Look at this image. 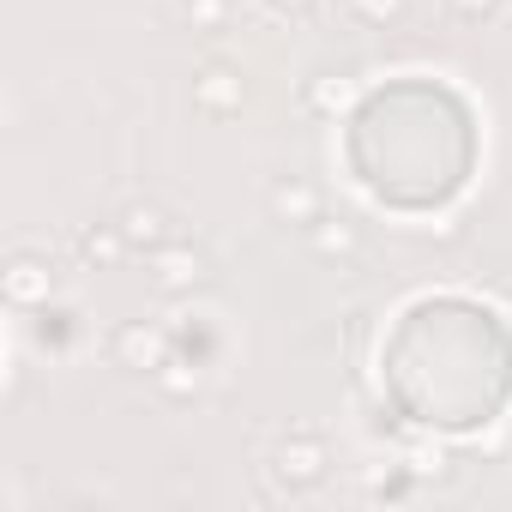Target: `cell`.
Segmentation results:
<instances>
[{
	"label": "cell",
	"instance_id": "cell-1",
	"mask_svg": "<svg viewBox=\"0 0 512 512\" xmlns=\"http://www.w3.org/2000/svg\"><path fill=\"white\" fill-rule=\"evenodd\" d=\"M326 470H332V446H326V434L320 428H290L284 440H278V452H272V464H266V476H272V494H308V488H320L326 482Z\"/></svg>",
	"mask_w": 512,
	"mask_h": 512
},
{
	"label": "cell",
	"instance_id": "cell-2",
	"mask_svg": "<svg viewBox=\"0 0 512 512\" xmlns=\"http://www.w3.org/2000/svg\"><path fill=\"white\" fill-rule=\"evenodd\" d=\"M169 356H175V338H169V326H157V320H121V326L109 332V362H115L121 374H157Z\"/></svg>",
	"mask_w": 512,
	"mask_h": 512
},
{
	"label": "cell",
	"instance_id": "cell-3",
	"mask_svg": "<svg viewBox=\"0 0 512 512\" xmlns=\"http://www.w3.org/2000/svg\"><path fill=\"white\" fill-rule=\"evenodd\" d=\"M211 278V260L199 247H187V241H169V247H157L151 253V284L163 290V296H187V290H199Z\"/></svg>",
	"mask_w": 512,
	"mask_h": 512
},
{
	"label": "cell",
	"instance_id": "cell-4",
	"mask_svg": "<svg viewBox=\"0 0 512 512\" xmlns=\"http://www.w3.org/2000/svg\"><path fill=\"white\" fill-rule=\"evenodd\" d=\"M0 290H7L13 308H43L55 296V266L37 260V253H13L7 260V278H0Z\"/></svg>",
	"mask_w": 512,
	"mask_h": 512
},
{
	"label": "cell",
	"instance_id": "cell-5",
	"mask_svg": "<svg viewBox=\"0 0 512 512\" xmlns=\"http://www.w3.org/2000/svg\"><path fill=\"white\" fill-rule=\"evenodd\" d=\"M115 223H121V235H127L133 253H157V247L175 241V217H169V205H157V199H133Z\"/></svg>",
	"mask_w": 512,
	"mask_h": 512
},
{
	"label": "cell",
	"instance_id": "cell-6",
	"mask_svg": "<svg viewBox=\"0 0 512 512\" xmlns=\"http://www.w3.org/2000/svg\"><path fill=\"white\" fill-rule=\"evenodd\" d=\"M266 205H272V217H278L284 229H314V223L326 217V199H320V187H314V181H302V175L278 181V187L266 193Z\"/></svg>",
	"mask_w": 512,
	"mask_h": 512
},
{
	"label": "cell",
	"instance_id": "cell-7",
	"mask_svg": "<svg viewBox=\"0 0 512 512\" xmlns=\"http://www.w3.org/2000/svg\"><path fill=\"white\" fill-rule=\"evenodd\" d=\"M241 79L229 73V67H205L199 79H193V109L199 115H211V121H223V115H235L241 109Z\"/></svg>",
	"mask_w": 512,
	"mask_h": 512
},
{
	"label": "cell",
	"instance_id": "cell-8",
	"mask_svg": "<svg viewBox=\"0 0 512 512\" xmlns=\"http://www.w3.org/2000/svg\"><path fill=\"white\" fill-rule=\"evenodd\" d=\"M73 247H79V260H85L91 272H115L127 253H133V247H127V235H121V223H91V229H79V241H73Z\"/></svg>",
	"mask_w": 512,
	"mask_h": 512
},
{
	"label": "cell",
	"instance_id": "cell-9",
	"mask_svg": "<svg viewBox=\"0 0 512 512\" xmlns=\"http://www.w3.org/2000/svg\"><path fill=\"white\" fill-rule=\"evenodd\" d=\"M308 235H314V253H320V260H356V247H362V229H356L350 217H338V223L320 217Z\"/></svg>",
	"mask_w": 512,
	"mask_h": 512
},
{
	"label": "cell",
	"instance_id": "cell-10",
	"mask_svg": "<svg viewBox=\"0 0 512 512\" xmlns=\"http://www.w3.org/2000/svg\"><path fill=\"white\" fill-rule=\"evenodd\" d=\"M404 13H410V0H350V19L368 25V31H386V25H398Z\"/></svg>",
	"mask_w": 512,
	"mask_h": 512
},
{
	"label": "cell",
	"instance_id": "cell-11",
	"mask_svg": "<svg viewBox=\"0 0 512 512\" xmlns=\"http://www.w3.org/2000/svg\"><path fill=\"white\" fill-rule=\"evenodd\" d=\"M151 380H157L169 398H193V392H199V368H193V362H175V356H169Z\"/></svg>",
	"mask_w": 512,
	"mask_h": 512
},
{
	"label": "cell",
	"instance_id": "cell-12",
	"mask_svg": "<svg viewBox=\"0 0 512 512\" xmlns=\"http://www.w3.org/2000/svg\"><path fill=\"white\" fill-rule=\"evenodd\" d=\"M181 19L193 31H223L229 25V0H181Z\"/></svg>",
	"mask_w": 512,
	"mask_h": 512
},
{
	"label": "cell",
	"instance_id": "cell-13",
	"mask_svg": "<svg viewBox=\"0 0 512 512\" xmlns=\"http://www.w3.org/2000/svg\"><path fill=\"white\" fill-rule=\"evenodd\" d=\"M446 13H452L458 25H488V19L500 13V0H446Z\"/></svg>",
	"mask_w": 512,
	"mask_h": 512
},
{
	"label": "cell",
	"instance_id": "cell-14",
	"mask_svg": "<svg viewBox=\"0 0 512 512\" xmlns=\"http://www.w3.org/2000/svg\"><path fill=\"white\" fill-rule=\"evenodd\" d=\"M266 7H272V13H284V19H302L314 0H266Z\"/></svg>",
	"mask_w": 512,
	"mask_h": 512
}]
</instances>
